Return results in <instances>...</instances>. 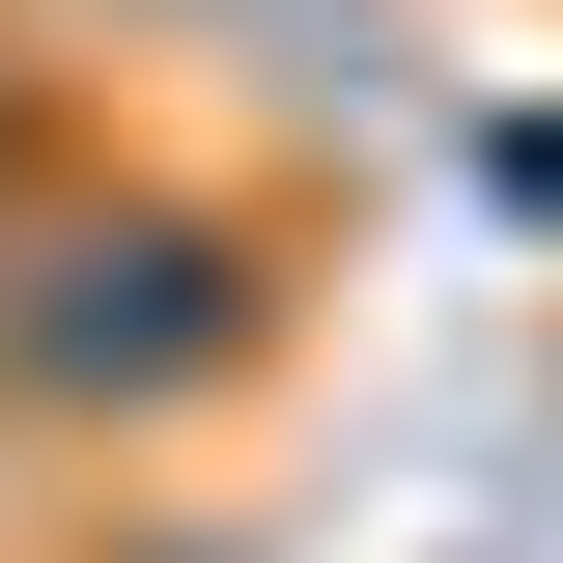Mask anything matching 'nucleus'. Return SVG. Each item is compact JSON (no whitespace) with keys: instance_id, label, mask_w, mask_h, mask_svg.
<instances>
[{"instance_id":"nucleus-1","label":"nucleus","mask_w":563,"mask_h":563,"mask_svg":"<svg viewBox=\"0 0 563 563\" xmlns=\"http://www.w3.org/2000/svg\"><path fill=\"white\" fill-rule=\"evenodd\" d=\"M310 282H339V225H310V169H254V141H85L57 198L0 225V451L29 479H85V451H225V422L310 366Z\"/></svg>"}]
</instances>
